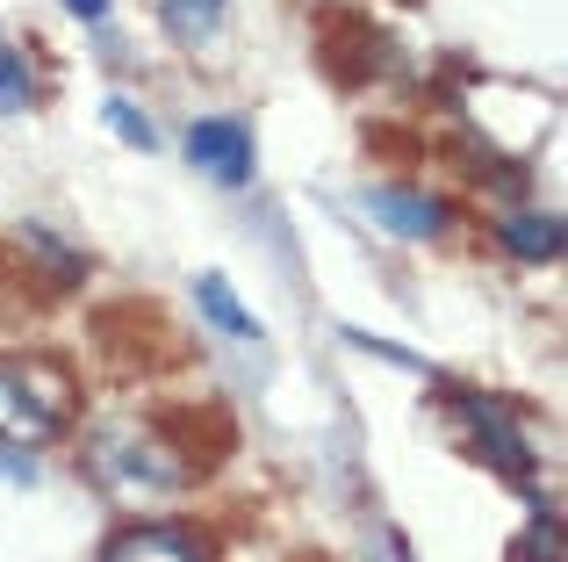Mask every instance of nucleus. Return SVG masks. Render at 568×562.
Returning <instances> with one entry per match:
<instances>
[{
	"label": "nucleus",
	"instance_id": "obj_1",
	"mask_svg": "<svg viewBox=\"0 0 568 562\" xmlns=\"http://www.w3.org/2000/svg\"><path fill=\"white\" fill-rule=\"evenodd\" d=\"M72 404H80V390H72V375L51 353H37V361L8 353L0 361V440L8 448H51V440H65Z\"/></svg>",
	"mask_w": 568,
	"mask_h": 562
},
{
	"label": "nucleus",
	"instance_id": "obj_2",
	"mask_svg": "<svg viewBox=\"0 0 568 562\" xmlns=\"http://www.w3.org/2000/svg\"><path fill=\"white\" fill-rule=\"evenodd\" d=\"M454 425H460L468 462H483L489 476L518 483V491H540V483H532V448H526V433H518V419L504 404H489V397H454Z\"/></svg>",
	"mask_w": 568,
	"mask_h": 562
},
{
	"label": "nucleus",
	"instance_id": "obj_3",
	"mask_svg": "<svg viewBox=\"0 0 568 562\" xmlns=\"http://www.w3.org/2000/svg\"><path fill=\"white\" fill-rule=\"evenodd\" d=\"M187 159H194V167H202L216 188H245L252 173H260L252 123H237V116H202V123L187 130Z\"/></svg>",
	"mask_w": 568,
	"mask_h": 562
},
{
	"label": "nucleus",
	"instance_id": "obj_4",
	"mask_svg": "<svg viewBox=\"0 0 568 562\" xmlns=\"http://www.w3.org/2000/svg\"><path fill=\"white\" fill-rule=\"evenodd\" d=\"M361 210L375 217V224H388L396 239H446V231H454V210H446L432 188H367Z\"/></svg>",
	"mask_w": 568,
	"mask_h": 562
},
{
	"label": "nucleus",
	"instance_id": "obj_5",
	"mask_svg": "<svg viewBox=\"0 0 568 562\" xmlns=\"http://www.w3.org/2000/svg\"><path fill=\"white\" fill-rule=\"evenodd\" d=\"M101 562H209V549L194 541V526H166V520H138L109 541Z\"/></svg>",
	"mask_w": 568,
	"mask_h": 562
},
{
	"label": "nucleus",
	"instance_id": "obj_6",
	"mask_svg": "<svg viewBox=\"0 0 568 562\" xmlns=\"http://www.w3.org/2000/svg\"><path fill=\"white\" fill-rule=\"evenodd\" d=\"M194 303H202V318L216 324V332H231V339H245V347H266V332H260V318H252L245 303H237V289L223 274H202L194 281Z\"/></svg>",
	"mask_w": 568,
	"mask_h": 562
},
{
	"label": "nucleus",
	"instance_id": "obj_7",
	"mask_svg": "<svg viewBox=\"0 0 568 562\" xmlns=\"http://www.w3.org/2000/svg\"><path fill=\"white\" fill-rule=\"evenodd\" d=\"M223 8L231 0H159V22H166L173 43H209L223 29Z\"/></svg>",
	"mask_w": 568,
	"mask_h": 562
},
{
	"label": "nucleus",
	"instance_id": "obj_8",
	"mask_svg": "<svg viewBox=\"0 0 568 562\" xmlns=\"http://www.w3.org/2000/svg\"><path fill=\"white\" fill-rule=\"evenodd\" d=\"M504 245L518 260H561V217H504Z\"/></svg>",
	"mask_w": 568,
	"mask_h": 562
},
{
	"label": "nucleus",
	"instance_id": "obj_9",
	"mask_svg": "<svg viewBox=\"0 0 568 562\" xmlns=\"http://www.w3.org/2000/svg\"><path fill=\"white\" fill-rule=\"evenodd\" d=\"M29 101H37V87H29V58L0 37V116H22Z\"/></svg>",
	"mask_w": 568,
	"mask_h": 562
},
{
	"label": "nucleus",
	"instance_id": "obj_10",
	"mask_svg": "<svg viewBox=\"0 0 568 562\" xmlns=\"http://www.w3.org/2000/svg\"><path fill=\"white\" fill-rule=\"evenodd\" d=\"M504 562H568L561 555V520H555V512H547V520H532L526 534L504 549Z\"/></svg>",
	"mask_w": 568,
	"mask_h": 562
},
{
	"label": "nucleus",
	"instance_id": "obj_11",
	"mask_svg": "<svg viewBox=\"0 0 568 562\" xmlns=\"http://www.w3.org/2000/svg\"><path fill=\"white\" fill-rule=\"evenodd\" d=\"M109 130H115L123 144H138V152H159V123L138 109V101H123V94L109 101Z\"/></svg>",
	"mask_w": 568,
	"mask_h": 562
},
{
	"label": "nucleus",
	"instance_id": "obj_12",
	"mask_svg": "<svg viewBox=\"0 0 568 562\" xmlns=\"http://www.w3.org/2000/svg\"><path fill=\"white\" fill-rule=\"evenodd\" d=\"M0 483H37V462H29V448H8V440H0Z\"/></svg>",
	"mask_w": 568,
	"mask_h": 562
},
{
	"label": "nucleus",
	"instance_id": "obj_13",
	"mask_svg": "<svg viewBox=\"0 0 568 562\" xmlns=\"http://www.w3.org/2000/svg\"><path fill=\"white\" fill-rule=\"evenodd\" d=\"M65 8H72V14H80V22H87V29H101V22H109V0H65Z\"/></svg>",
	"mask_w": 568,
	"mask_h": 562
}]
</instances>
